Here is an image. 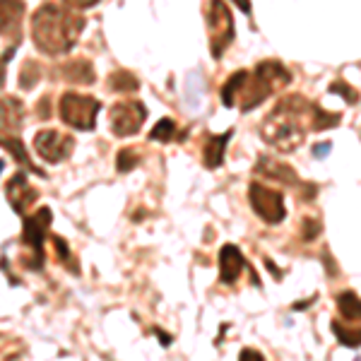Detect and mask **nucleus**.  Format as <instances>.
<instances>
[{
	"mask_svg": "<svg viewBox=\"0 0 361 361\" xmlns=\"http://www.w3.org/2000/svg\"><path fill=\"white\" fill-rule=\"evenodd\" d=\"M308 116H311V128H313V130H318V133L320 130H328V128H335L342 121L340 114L323 111L318 104H311V109H308Z\"/></svg>",
	"mask_w": 361,
	"mask_h": 361,
	"instance_id": "obj_20",
	"label": "nucleus"
},
{
	"mask_svg": "<svg viewBox=\"0 0 361 361\" xmlns=\"http://www.w3.org/2000/svg\"><path fill=\"white\" fill-rule=\"evenodd\" d=\"M176 137V123L171 118H161L152 130H149V140H159V142H171Z\"/></svg>",
	"mask_w": 361,
	"mask_h": 361,
	"instance_id": "obj_22",
	"label": "nucleus"
},
{
	"mask_svg": "<svg viewBox=\"0 0 361 361\" xmlns=\"http://www.w3.org/2000/svg\"><path fill=\"white\" fill-rule=\"evenodd\" d=\"M22 17H25V0H0V37L20 39Z\"/></svg>",
	"mask_w": 361,
	"mask_h": 361,
	"instance_id": "obj_13",
	"label": "nucleus"
},
{
	"mask_svg": "<svg viewBox=\"0 0 361 361\" xmlns=\"http://www.w3.org/2000/svg\"><path fill=\"white\" fill-rule=\"evenodd\" d=\"M5 197H8V202L13 205L17 214H25L27 207L39 200V190L34 188V185H29L25 171H17L15 176L5 183Z\"/></svg>",
	"mask_w": 361,
	"mask_h": 361,
	"instance_id": "obj_10",
	"label": "nucleus"
},
{
	"mask_svg": "<svg viewBox=\"0 0 361 361\" xmlns=\"http://www.w3.org/2000/svg\"><path fill=\"white\" fill-rule=\"evenodd\" d=\"M337 311H340V316L345 318L349 325L357 323L359 316H361L359 296L354 292H342L340 296H337Z\"/></svg>",
	"mask_w": 361,
	"mask_h": 361,
	"instance_id": "obj_19",
	"label": "nucleus"
},
{
	"mask_svg": "<svg viewBox=\"0 0 361 361\" xmlns=\"http://www.w3.org/2000/svg\"><path fill=\"white\" fill-rule=\"evenodd\" d=\"M39 78H42L39 63L37 61H27L25 66H22V73H20V87H22V90H32V87L39 82Z\"/></svg>",
	"mask_w": 361,
	"mask_h": 361,
	"instance_id": "obj_24",
	"label": "nucleus"
},
{
	"mask_svg": "<svg viewBox=\"0 0 361 361\" xmlns=\"http://www.w3.org/2000/svg\"><path fill=\"white\" fill-rule=\"evenodd\" d=\"M109 90L111 92H123V94H130V92L140 90V80L130 70H116V73L109 75Z\"/></svg>",
	"mask_w": 361,
	"mask_h": 361,
	"instance_id": "obj_18",
	"label": "nucleus"
},
{
	"mask_svg": "<svg viewBox=\"0 0 361 361\" xmlns=\"http://www.w3.org/2000/svg\"><path fill=\"white\" fill-rule=\"evenodd\" d=\"M330 92H333V94H340L347 104H357L359 102V94L354 92V87H349L345 82H333V85H330Z\"/></svg>",
	"mask_w": 361,
	"mask_h": 361,
	"instance_id": "obj_26",
	"label": "nucleus"
},
{
	"mask_svg": "<svg viewBox=\"0 0 361 361\" xmlns=\"http://www.w3.org/2000/svg\"><path fill=\"white\" fill-rule=\"evenodd\" d=\"M207 29H209V51L212 58H222L224 51L234 42V17L224 0H209L207 3Z\"/></svg>",
	"mask_w": 361,
	"mask_h": 361,
	"instance_id": "obj_6",
	"label": "nucleus"
},
{
	"mask_svg": "<svg viewBox=\"0 0 361 361\" xmlns=\"http://www.w3.org/2000/svg\"><path fill=\"white\" fill-rule=\"evenodd\" d=\"M292 85V73L282 66L279 61H263L258 63V68L253 73H243V80L236 90L234 106L241 109L243 114L253 111L255 106L265 102L267 97H272L277 90Z\"/></svg>",
	"mask_w": 361,
	"mask_h": 361,
	"instance_id": "obj_3",
	"label": "nucleus"
},
{
	"mask_svg": "<svg viewBox=\"0 0 361 361\" xmlns=\"http://www.w3.org/2000/svg\"><path fill=\"white\" fill-rule=\"evenodd\" d=\"M241 359L243 361H246V359H258V361H263L265 357H263V354H260V352H255V349H241Z\"/></svg>",
	"mask_w": 361,
	"mask_h": 361,
	"instance_id": "obj_31",
	"label": "nucleus"
},
{
	"mask_svg": "<svg viewBox=\"0 0 361 361\" xmlns=\"http://www.w3.org/2000/svg\"><path fill=\"white\" fill-rule=\"evenodd\" d=\"M330 149H333V145H330V142H320V145H316V147H313V157L323 159V157H328Z\"/></svg>",
	"mask_w": 361,
	"mask_h": 361,
	"instance_id": "obj_30",
	"label": "nucleus"
},
{
	"mask_svg": "<svg viewBox=\"0 0 361 361\" xmlns=\"http://www.w3.org/2000/svg\"><path fill=\"white\" fill-rule=\"evenodd\" d=\"M248 200L253 212L263 219L265 224H279L287 217L284 209V195L275 188H267L263 183H250L248 188Z\"/></svg>",
	"mask_w": 361,
	"mask_h": 361,
	"instance_id": "obj_7",
	"label": "nucleus"
},
{
	"mask_svg": "<svg viewBox=\"0 0 361 361\" xmlns=\"http://www.w3.org/2000/svg\"><path fill=\"white\" fill-rule=\"evenodd\" d=\"M58 70H61V78L70 85H92L97 80L94 66L87 58H73V61L63 63Z\"/></svg>",
	"mask_w": 361,
	"mask_h": 361,
	"instance_id": "obj_15",
	"label": "nucleus"
},
{
	"mask_svg": "<svg viewBox=\"0 0 361 361\" xmlns=\"http://www.w3.org/2000/svg\"><path fill=\"white\" fill-rule=\"evenodd\" d=\"M304 229H306L304 241H311V238H316V236L320 234V226H318V222H313V219H306V222H304Z\"/></svg>",
	"mask_w": 361,
	"mask_h": 361,
	"instance_id": "obj_29",
	"label": "nucleus"
},
{
	"mask_svg": "<svg viewBox=\"0 0 361 361\" xmlns=\"http://www.w3.org/2000/svg\"><path fill=\"white\" fill-rule=\"evenodd\" d=\"M22 121H25V106L17 97L0 99V137L20 135Z\"/></svg>",
	"mask_w": 361,
	"mask_h": 361,
	"instance_id": "obj_11",
	"label": "nucleus"
},
{
	"mask_svg": "<svg viewBox=\"0 0 361 361\" xmlns=\"http://www.w3.org/2000/svg\"><path fill=\"white\" fill-rule=\"evenodd\" d=\"M63 3L73 10H87V8H94V5L102 3V0H63Z\"/></svg>",
	"mask_w": 361,
	"mask_h": 361,
	"instance_id": "obj_28",
	"label": "nucleus"
},
{
	"mask_svg": "<svg viewBox=\"0 0 361 361\" xmlns=\"http://www.w3.org/2000/svg\"><path fill=\"white\" fill-rule=\"evenodd\" d=\"M308 109H311V102L301 94L284 97L275 106V111L263 121L260 135H263L265 142L272 145L277 152H282V154L294 152L306 140V128L301 123V118L308 114Z\"/></svg>",
	"mask_w": 361,
	"mask_h": 361,
	"instance_id": "obj_2",
	"label": "nucleus"
},
{
	"mask_svg": "<svg viewBox=\"0 0 361 361\" xmlns=\"http://www.w3.org/2000/svg\"><path fill=\"white\" fill-rule=\"evenodd\" d=\"M333 333L337 335V340H340L345 347L359 349V330H354V333H352V330L345 328L340 320H333Z\"/></svg>",
	"mask_w": 361,
	"mask_h": 361,
	"instance_id": "obj_25",
	"label": "nucleus"
},
{
	"mask_svg": "<svg viewBox=\"0 0 361 361\" xmlns=\"http://www.w3.org/2000/svg\"><path fill=\"white\" fill-rule=\"evenodd\" d=\"M54 212L51 207H39L34 214H27L25 226H22V243L29 253L22 255V265L27 270H42L44 267V238L49 234Z\"/></svg>",
	"mask_w": 361,
	"mask_h": 361,
	"instance_id": "obj_4",
	"label": "nucleus"
},
{
	"mask_svg": "<svg viewBox=\"0 0 361 361\" xmlns=\"http://www.w3.org/2000/svg\"><path fill=\"white\" fill-rule=\"evenodd\" d=\"M102 111V104L94 97L78 94V92H66L58 104V114L61 121L70 128H78V130H94L97 128V116Z\"/></svg>",
	"mask_w": 361,
	"mask_h": 361,
	"instance_id": "obj_5",
	"label": "nucleus"
},
{
	"mask_svg": "<svg viewBox=\"0 0 361 361\" xmlns=\"http://www.w3.org/2000/svg\"><path fill=\"white\" fill-rule=\"evenodd\" d=\"M231 135H234L231 130L222 133V135H207L205 147H202V164L207 169H219L224 164V152Z\"/></svg>",
	"mask_w": 361,
	"mask_h": 361,
	"instance_id": "obj_16",
	"label": "nucleus"
},
{
	"mask_svg": "<svg viewBox=\"0 0 361 361\" xmlns=\"http://www.w3.org/2000/svg\"><path fill=\"white\" fill-rule=\"evenodd\" d=\"M243 267H246V258L234 243H224L219 250V282L231 287L238 277H241Z\"/></svg>",
	"mask_w": 361,
	"mask_h": 361,
	"instance_id": "obj_12",
	"label": "nucleus"
},
{
	"mask_svg": "<svg viewBox=\"0 0 361 361\" xmlns=\"http://www.w3.org/2000/svg\"><path fill=\"white\" fill-rule=\"evenodd\" d=\"M39 118H51V111H49V99H42V102H39Z\"/></svg>",
	"mask_w": 361,
	"mask_h": 361,
	"instance_id": "obj_32",
	"label": "nucleus"
},
{
	"mask_svg": "<svg viewBox=\"0 0 361 361\" xmlns=\"http://www.w3.org/2000/svg\"><path fill=\"white\" fill-rule=\"evenodd\" d=\"M234 3L243 15H250V0H234Z\"/></svg>",
	"mask_w": 361,
	"mask_h": 361,
	"instance_id": "obj_33",
	"label": "nucleus"
},
{
	"mask_svg": "<svg viewBox=\"0 0 361 361\" xmlns=\"http://www.w3.org/2000/svg\"><path fill=\"white\" fill-rule=\"evenodd\" d=\"M75 149V140L66 135V133L58 130H42L34 137V152L42 157L49 164H58V161H66Z\"/></svg>",
	"mask_w": 361,
	"mask_h": 361,
	"instance_id": "obj_9",
	"label": "nucleus"
},
{
	"mask_svg": "<svg viewBox=\"0 0 361 361\" xmlns=\"http://www.w3.org/2000/svg\"><path fill=\"white\" fill-rule=\"evenodd\" d=\"M145 121H147V109L142 102H118L109 109V126L116 137L135 135Z\"/></svg>",
	"mask_w": 361,
	"mask_h": 361,
	"instance_id": "obj_8",
	"label": "nucleus"
},
{
	"mask_svg": "<svg viewBox=\"0 0 361 361\" xmlns=\"http://www.w3.org/2000/svg\"><path fill=\"white\" fill-rule=\"evenodd\" d=\"M5 58H0V90H3V85H5V78H8V70H5Z\"/></svg>",
	"mask_w": 361,
	"mask_h": 361,
	"instance_id": "obj_34",
	"label": "nucleus"
},
{
	"mask_svg": "<svg viewBox=\"0 0 361 361\" xmlns=\"http://www.w3.org/2000/svg\"><path fill=\"white\" fill-rule=\"evenodd\" d=\"M85 29V17L46 3L32 15V39L46 56H63L78 44Z\"/></svg>",
	"mask_w": 361,
	"mask_h": 361,
	"instance_id": "obj_1",
	"label": "nucleus"
},
{
	"mask_svg": "<svg viewBox=\"0 0 361 361\" xmlns=\"http://www.w3.org/2000/svg\"><path fill=\"white\" fill-rule=\"evenodd\" d=\"M0 145H3V147L8 149V152L15 157V159H17V164H22L25 169H29V171H32V173H37V176H44V178H46L44 169L34 166V161L29 159V154H27L25 145H22L20 135H17V137H0Z\"/></svg>",
	"mask_w": 361,
	"mask_h": 361,
	"instance_id": "obj_17",
	"label": "nucleus"
},
{
	"mask_svg": "<svg viewBox=\"0 0 361 361\" xmlns=\"http://www.w3.org/2000/svg\"><path fill=\"white\" fill-rule=\"evenodd\" d=\"M140 164V154L135 147H123L118 152V157H116V171L118 173H128L133 171Z\"/></svg>",
	"mask_w": 361,
	"mask_h": 361,
	"instance_id": "obj_21",
	"label": "nucleus"
},
{
	"mask_svg": "<svg viewBox=\"0 0 361 361\" xmlns=\"http://www.w3.org/2000/svg\"><path fill=\"white\" fill-rule=\"evenodd\" d=\"M0 171H3V161H0Z\"/></svg>",
	"mask_w": 361,
	"mask_h": 361,
	"instance_id": "obj_35",
	"label": "nucleus"
},
{
	"mask_svg": "<svg viewBox=\"0 0 361 361\" xmlns=\"http://www.w3.org/2000/svg\"><path fill=\"white\" fill-rule=\"evenodd\" d=\"M51 241H54V246H56L58 260H61V263H66V265H70V260H73V255H70L68 241H63L61 236H54V238H51ZM70 270H73V265H70ZM73 272H75V270H73Z\"/></svg>",
	"mask_w": 361,
	"mask_h": 361,
	"instance_id": "obj_27",
	"label": "nucleus"
},
{
	"mask_svg": "<svg viewBox=\"0 0 361 361\" xmlns=\"http://www.w3.org/2000/svg\"><path fill=\"white\" fill-rule=\"evenodd\" d=\"M243 73H246V70H236V73L231 75V78L226 80L224 87H222V104L226 109L234 106V97H236L238 85H241V80H243Z\"/></svg>",
	"mask_w": 361,
	"mask_h": 361,
	"instance_id": "obj_23",
	"label": "nucleus"
},
{
	"mask_svg": "<svg viewBox=\"0 0 361 361\" xmlns=\"http://www.w3.org/2000/svg\"><path fill=\"white\" fill-rule=\"evenodd\" d=\"M255 173H260V176H265L270 180H277V183H282V185H301L299 176H296V171L292 166L282 164V161H275L272 157H265V154L258 159Z\"/></svg>",
	"mask_w": 361,
	"mask_h": 361,
	"instance_id": "obj_14",
	"label": "nucleus"
}]
</instances>
